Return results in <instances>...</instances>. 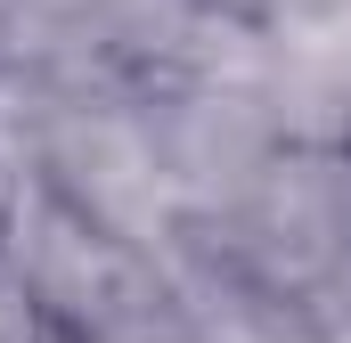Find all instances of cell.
<instances>
[{"label":"cell","instance_id":"cell-1","mask_svg":"<svg viewBox=\"0 0 351 343\" xmlns=\"http://www.w3.org/2000/svg\"><path fill=\"white\" fill-rule=\"evenodd\" d=\"M0 254H8V270L33 286V303H41L74 343L172 327L164 261L139 254V246L114 237V229H98L90 213H74L58 188H41V180H25V172L8 180V204H0Z\"/></svg>","mask_w":351,"mask_h":343},{"label":"cell","instance_id":"cell-2","mask_svg":"<svg viewBox=\"0 0 351 343\" xmlns=\"http://www.w3.org/2000/svg\"><path fill=\"white\" fill-rule=\"evenodd\" d=\"M0 343H74L41 303H33V286L8 270V254H0Z\"/></svg>","mask_w":351,"mask_h":343}]
</instances>
